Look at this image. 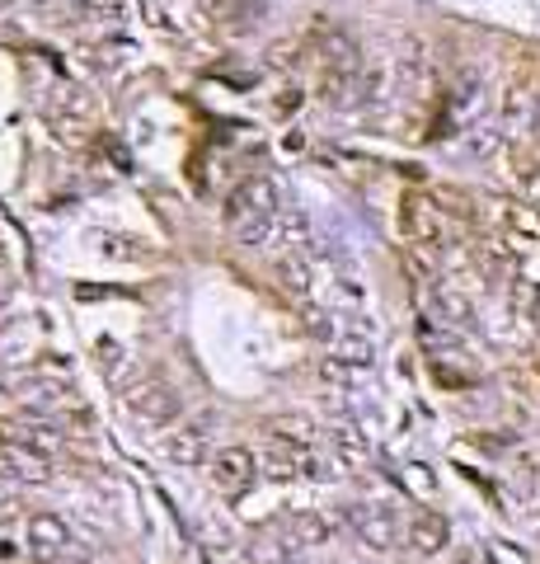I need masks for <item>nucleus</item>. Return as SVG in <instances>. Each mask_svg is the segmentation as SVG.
<instances>
[{"label": "nucleus", "mask_w": 540, "mask_h": 564, "mask_svg": "<svg viewBox=\"0 0 540 564\" xmlns=\"http://www.w3.org/2000/svg\"><path fill=\"white\" fill-rule=\"evenodd\" d=\"M278 216H282L278 184H273V179H263V175H259V179H245V184L226 198V226L235 231V240L249 245V249L273 245Z\"/></svg>", "instance_id": "f257e3e1"}, {"label": "nucleus", "mask_w": 540, "mask_h": 564, "mask_svg": "<svg viewBox=\"0 0 540 564\" xmlns=\"http://www.w3.org/2000/svg\"><path fill=\"white\" fill-rule=\"evenodd\" d=\"M212 475H216V484H221V490H231V494H235V490H245V484L254 480V457H249V451H240V447L221 451Z\"/></svg>", "instance_id": "f03ea898"}, {"label": "nucleus", "mask_w": 540, "mask_h": 564, "mask_svg": "<svg viewBox=\"0 0 540 564\" xmlns=\"http://www.w3.org/2000/svg\"><path fill=\"white\" fill-rule=\"evenodd\" d=\"M409 541H414V551L433 555V551H442V545H447V522H442L437 513H419L414 527H409Z\"/></svg>", "instance_id": "7ed1b4c3"}, {"label": "nucleus", "mask_w": 540, "mask_h": 564, "mask_svg": "<svg viewBox=\"0 0 540 564\" xmlns=\"http://www.w3.org/2000/svg\"><path fill=\"white\" fill-rule=\"evenodd\" d=\"M278 282H282V292H287L292 302H310V263L301 255L278 263Z\"/></svg>", "instance_id": "20e7f679"}, {"label": "nucleus", "mask_w": 540, "mask_h": 564, "mask_svg": "<svg viewBox=\"0 0 540 564\" xmlns=\"http://www.w3.org/2000/svg\"><path fill=\"white\" fill-rule=\"evenodd\" d=\"M357 527H362V537L380 545V551H386V545L395 541V513H390L386 504H376V508H367V513H357Z\"/></svg>", "instance_id": "39448f33"}, {"label": "nucleus", "mask_w": 540, "mask_h": 564, "mask_svg": "<svg viewBox=\"0 0 540 564\" xmlns=\"http://www.w3.org/2000/svg\"><path fill=\"white\" fill-rule=\"evenodd\" d=\"M531 122H536V94L513 90L503 99V128L507 132H521V128H531Z\"/></svg>", "instance_id": "423d86ee"}, {"label": "nucleus", "mask_w": 540, "mask_h": 564, "mask_svg": "<svg viewBox=\"0 0 540 564\" xmlns=\"http://www.w3.org/2000/svg\"><path fill=\"white\" fill-rule=\"evenodd\" d=\"M85 5H94V10H118V0H85Z\"/></svg>", "instance_id": "0eeeda50"}, {"label": "nucleus", "mask_w": 540, "mask_h": 564, "mask_svg": "<svg viewBox=\"0 0 540 564\" xmlns=\"http://www.w3.org/2000/svg\"><path fill=\"white\" fill-rule=\"evenodd\" d=\"M531 132L540 137V94H536V122H531Z\"/></svg>", "instance_id": "6e6552de"}, {"label": "nucleus", "mask_w": 540, "mask_h": 564, "mask_svg": "<svg viewBox=\"0 0 540 564\" xmlns=\"http://www.w3.org/2000/svg\"><path fill=\"white\" fill-rule=\"evenodd\" d=\"M531 484H536V494H540V461H536V470H531Z\"/></svg>", "instance_id": "1a4fd4ad"}, {"label": "nucleus", "mask_w": 540, "mask_h": 564, "mask_svg": "<svg viewBox=\"0 0 540 564\" xmlns=\"http://www.w3.org/2000/svg\"><path fill=\"white\" fill-rule=\"evenodd\" d=\"M460 564H480V560H474V555H460Z\"/></svg>", "instance_id": "9d476101"}]
</instances>
